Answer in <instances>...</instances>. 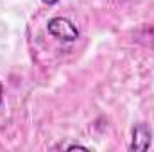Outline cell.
<instances>
[{
	"label": "cell",
	"mask_w": 154,
	"mask_h": 152,
	"mask_svg": "<svg viewBox=\"0 0 154 152\" xmlns=\"http://www.w3.org/2000/svg\"><path fill=\"white\" fill-rule=\"evenodd\" d=\"M47 31L57 39H63V41H75L79 38V31L74 25V22H70L68 18H63V16H54L48 20L47 23Z\"/></svg>",
	"instance_id": "obj_1"
},
{
	"label": "cell",
	"mask_w": 154,
	"mask_h": 152,
	"mask_svg": "<svg viewBox=\"0 0 154 152\" xmlns=\"http://www.w3.org/2000/svg\"><path fill=\"white\" fill-rule=\"evenodd\" d=\"M151 143H152V132H151L149 125H145V123H138V125H134L129 150L145 152L149 147H151Z\"/></svg>",
	"instance_id": "obj_2"
},
{
	"label": "cell",
	"mask_w": 154,
	"mask_h": 152,
	"mask_svg": "<svg viewBox=\"0 0 154 152\" xmlns=\"http://www.w3.org/2000/svg\"><path fill=\"white\" fill-rule=\"evenodd\" d=\"M56 149H63V150H75V149H82V150H88V147H82L79 143H61L59 147Z\"/></svg>",
	"instance_id": "obj_3"
},
{
	"label": "cell",
	"mask_w": 154,
	"mask_h": 152,
	"mask_svg": "<svg viewBox=\"0 0 154 152\" xmlns=\"http://www.w3.org/2000/svg\"><path fill=\"white\" fill-rule=\"evenodd\" d=\"M43 4H47V5H54V4H57L59 0H41Z\"/></svg>",
	"instance_id": "obj_4"
},
{
	"label": "cell",
	"mask_w": 154,
	"mask_h": 152,
	"mask_svg": "<svg viewBox=\"0 0 154 152\" xmlns=\"http://www.w3.org/2000/svg\"><path fill=\"white\" fill-rule=\"evenodd\" d=\"M0 102H2V86H0Z\"/></svg>",
	"instance_id": "obj_5"
}]
</instances>
